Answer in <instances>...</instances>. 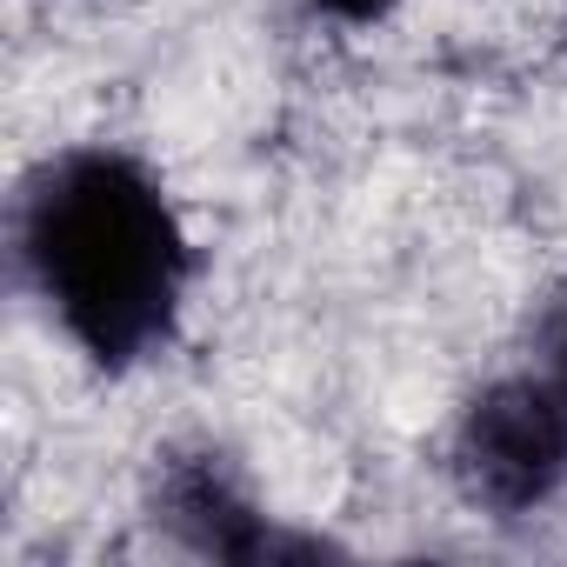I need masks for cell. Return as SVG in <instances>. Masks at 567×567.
Masks as SVG:
<instances>
[{"label": "cell", "instance_id": "6da1fadb", "mask_svg": "<svg viewBox=\"0 0 567 567\" xmlns=\"http://www.w3.org/2000/svg\"><path fill=\"white\" fill-rule=\"evenodd\" d=\"M14 274L48 334L121 381L181 341L200 254L154 161L74 141L41 154L14 194Z\"/></svg>", "mask_w": 567, "mask_h": 567}, {"label": "cell", "instance_id": "7a4b0ae2", "mask_svg": "<svg viewBox=\"0 0 567 567\" xmlns=\"http://www.w3.org/2000/svg\"><path fill=\"white\" fill-rule=\"evenodd\" d=\"M147 514L181 554L220 560V567H301V560H334L341 554L328 534L280 520L260 501V487L247 481V467L214 441H181V447L154 454Z\"/></svg>", "mask_w": 567, "mask_h": 567}, {"label": "cell", "instance_id": "3957f363", "mask_svg": "<svg viewBox=\"0 0 567 567\" xmlns=\"http://www.w3.org/2000/svg\"><path fill=\"white\" fill-rule=\"evenodd\" d=\"M447 474L487 520H534L567 494V421L534 368L494 374L467 394L447 434Z\"/></svg>", "mask_w": 567, "mask_h": 567}, {"label": "cell", "instance_id": "277c9868", "mask_svg": "<svg viewBox=\"0 0 567 567\" xmlns=\"http://www.w3.org/2000/svg\"><path fill=\"white\" fill-rule=\"evenodd\" d=\"M534 381L547 388V401L560 408V421H567V288H554V301L540 308V321H534Z\"/></svg>", "mask_w": 567, "mask_h": 567}, {"label": "cell", "instance_id": "5b68a950", "mask_svg": "<svg viewBox=\"0 0 567 567\" xmlns=\"http://www.w3.org/2000/svg\"><path fill=\"white\" fill-rule=\"evenodd\" d=\"M308 8H315L321 21H334V28H381L401 0H308Z\"/></svg>", "mask_w": 567, "mask_h": 567}]
</instances>
